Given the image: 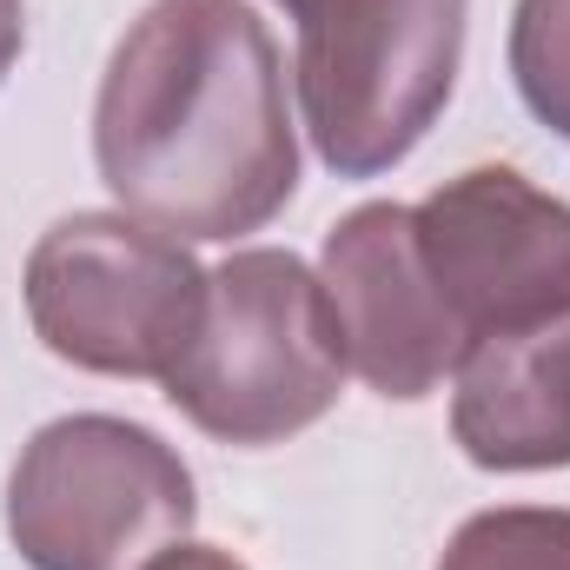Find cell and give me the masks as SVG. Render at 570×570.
<instances>
[{"label": "cell", "instance_id": "cell-1", "mask_svg": "<svg viewBox=\"0 0 570 570\" xmlns=\"http://www.w3.org/2000/svg\"><path fill=\"white\" fill-rule=\"evenodd\" d=\"M94 159L120 213L173 239H246L298 193L285 60L246 0H153L94 100Z\"/></svg>", "mask_w": 570, "mask_h": 570}, {"label": "cell", "instance_id": "cell-2", "mask_svg": "<svg viewBox=\"0 0 570 570\" xmlns=\"http://www.w3.org/2000/svg\"><path fill=\"white\" fill-rule=\"evenodd\" d=\"M173 412L219 444H285L318 425L345 385V345L318 273L279 246L206 273V312L159 379Z\"/></svg>", "mask_w": 570, "mask_h": 570}, {"label": "cell", "instance_id": "cell-3", "mask_svg": "<svg viewBox=\"0 0 570 570\" xmlns=\"http://www.w3.org/2000/svg\"><path fill=\"white\" fill-rule=\"evenodd\" d=\"M471 0H292L298 114L338 179H379L458 87Z\"/></svg>", "mask_w": 570, "mask_h": 570}, {"label": "cell", "instance_id": "cell-4", "mask_svg": "<svg viewBox=\"0 0 570 570\" xmlns=\"http://www.w3.org/2000/svg\"><path fill=\"white\" fill-rule=\"evenodd\" d=\"M193 511L179 451L107 412L40 425L7 471V538L33 570H146L186 544Z\"/></svg>", "mask_w": 570, "mask_h": 570}, {"label": "cell", "instance_id": "cell-5", "mask_svg": "<svg viewBox=\"0 0 570 570\" xmlns=\"http://www.w3.org/2000/svg\"><path fill=\"white\" fill-rule=\"evenodd\" d=\"M206 312L186 239L134 213H73L27 253L33 338L100 379H166Z\"/></svg>", "mask_w": 570, "mask_h": 570}, {"label": "cell", "instance_id": "cell-6", "mask_svg": "<svg viewBox=\"0 0 570 570\" xmlns=\"http://www.w3.org/2000/svg\"><path fill=\"white\" fill-rule=\"evenodd\" d=\"M419 253L464 352L570 312V206L518 166H471L412 206Z\"/></svg>", "mask_w": 570, "mask_h": 570}, {"label": "cell", "instance_id": "cell-7", "mask_svg": "<svg viewBox=\"0 0 570 570\" xmlns=\"http://www.w3.org/2000/svg\"><path fill=\"white\" fill-rule=\"evenodd\" d=\"M318 285L332 298L345 365L372 392L425 399V392H438L458 372L464 332H458L451 305L438 298V285L425 273L412 206L372 199V206L345 213L325 233Z\"/></svg>", "mask_w": 570, "mask_h": 570}, {"label": "cell", "instance_id": "cell-8", "mask_svg": "<svg viewBox=\"0 0 570 570\" xmlns=\"http://www.w3.org/2000/svg\"><path fill=\"white\" fill-rule=\"evenodd\" d=\"M451 438L484 471H564L570 464V312L478 338L458 358Z\"/></svg>", "mask_w": 570, "mask_h": 570}, {"label": "cell", "instance_id": "cell-9", "mask_svg": "<svg viewBox=\"0 0 570 570\" xmlns=\"http://www.w3.org/2000/svg\"><path fill=\"white\" fill-rule=\"evenodd\" d=\"M438 570H570V511L504 504L451 531Z\"/></svg>", "mask_w": 570, "mask_h": 570}, {"label": "cell", "instance_id": "cell-10", "mask_svg": "<svg viewBox=\"0 0 570 570\" xmlns=\"http://www.w3.org/2000/svg\"><path fill=\"white\" fill-rule=\"evenodd\" d=\"M511 80L524 107L570 140V0H518L511 13Z\"/></svg>", "mask_w": 570, "mask_h": 570}, {"label": "cell", "instance_id": "cell-11", "mask_svg": "<svg viewBox=\"0 0 570 570\" xmlns=\"http://www.w3.org/2000/svg\"><path fill=\"white\" fill-rule=\"evenodd\" d=\"M146 570H246V564L226 558V551H213V544H173V551H159Z\"/></svg>", "mask_w": 570, "mask_h": 570}, {"label": "cell", "instance_id": "cell-12", "mask_svg": "<svg viewBox=\"0 0 570 570\" xmlns=\"http://www.w3.org/2000/svg\"><path fill=\"white\" fill-rule=\"evenodd\" d=\"M20 47H27V7L20 0H0V80L13 73Z\"/></svg>", "mask_w": 570, "mask_h": 570}, {"label": "cell", "instance_id": "cell-13", "mask_svg": "<svg viewBox=\"0 0 570 570\" xmlns=\"http://www.w3.org/2000/svg\"><path fill=\"white\" fill-rule=\"evenodd\" d=\"M279 7H292V0H279Z\"/></svg>", "mask_w": 570, "mask_h": 570}]
</instances>
